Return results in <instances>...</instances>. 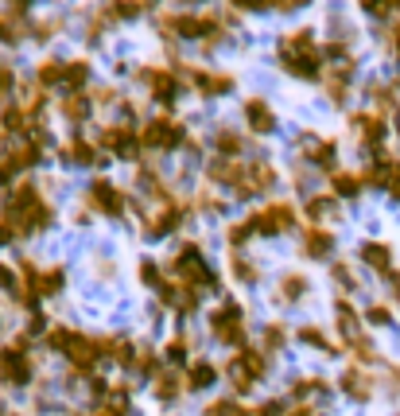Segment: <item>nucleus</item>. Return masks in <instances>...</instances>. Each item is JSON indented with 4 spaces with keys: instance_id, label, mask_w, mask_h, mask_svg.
I'll list each match as a JSON object with an SVG mask.
<instances>
[{
    "instance_id": "1",
    "label": "nucleus",
    "mask_w": 400,
    "mask_h": 416,
    "mask_svg": "<svg viewBox=\"0 0 400 416\" xmlns=\"http://www.w3.org/2000/svg\"><path fill=\"white\" fill-rule=\"evenodd\" d=\"M280 67L295 78H319L323 74V51L315 47L311 27H295L288 39H280Z\"/></svg>"
},
{
    "instance_id": "2",
    "label": "nucleus",
    "mask_w": 400,
    "mask_h": 416,
    "mask_svg": "<svg viewBox=\"0 0 400 416\" xmlns=\"http://www.w3.org/2000/svg\"><path fill=\"white\" fill-rule=\"evenodd\" d=\"M0 382L4 385H27L32 382V339L16 334L0 346Z\"/></svg>"
},
{
    "instance_id": "3",
    "label": "nucleus",
    "mask_w": 400,
    "mask_h": 416,
    "mask_svg": "<svg viewBox=\"0 0 400 416\" xmlns=\"http://www.w3.org/2000/svg\"><path fill=\"white\" fill-rule=\"evenodd\" d=\"M183 144H187L183 125H179V121H171V117H156V121H148V125L140 129V148L175 152V148H183Z\"/></svg>"
},
{
    "instance_id": "4",
    "label": "nucleus",
    "mask_w": 400,
    "mask_h": 416,
    "mask_svg": "<svg viewBox=\"0 0 400 416\" xmlns=\"http://www.w3.org/2000/svg\"><path fill=\"white\" fill-rule=\"evenodd\" d=\"M225 377H229V385H234L237 393H249L253 382H260V377H265V354H260V350H253V346L237 350V358L225 366Z\"/></svg>"
},
{
    "instance_id": "5",
    "label": "nucleus",
    "mask_w": 400,
    "mask_h": 416,
    "mask_svg": "<svg viewBox=\"0 0 400 416\" xmlns=\"http://www.w3.org/2000/svg\"><path fill=\"white\" fill-rule=\"evenodd\" d=\"M245 222H249V230L260 233V238H276V233H288L295 226V207L292 202H272L268 210H257V214H249Z\"/></svg>"
},
{
    "instance_id": "6",
    "label": "nucleus",
    "mask_w": 400,
    "mask_h": 416,
    "mask_svg": "<svg viewBox=\"0 0 400 416\" xmlns=\"http://www.w3.org/2000/svg\"><path fill=\"white\" fill-rule=\"evenodd\" d=\"M214 334L225 342V346L245 350V316H241V304L225 300L222 308L214 311Z\"/></svg>"
},
{
    "instance_id": "7",
    "label": "nucleus",
    "mask_w": 400,
    "mask_h": 416,
    "mask_svg": "<svg viewBox=\"0 0 400 416\" xmlns=\"http://www.w3.org/2000/svg\"><path fill=\"white\" fill-rule=\"evenodd\" d=\"M98 148L113 152V156H121V160H140V136L128 125H105L98 133Z\"/></svg>"
},
{
    "instance_id": "8",
    "label": "nucleus",
    "mask_w": 400,
    "mask_h": 416,
    "mask_svg": "<svg viewBox=\"0 0 400 416\" xmlns=\"http://www.w3.org/2000/svg\"><path fill=\"white\" fill-rule=\"evenodd\" d=\"M90 202L101 210V214L121 218V214H125V207H128V195L121 191L117 183H109V179H93V183H90Z\"/></svg>"
},
{
    "instance_id": "9",
    "label": "nucleus",
    "mask_w": 400,
    "mask_h": 416,
    "mask_svg": "<svg viewBox=\"0 0 400 416\" xmlns=\"http://www.w3.org/2000/svg\"><path fill=\"white\" fill-rule=\"evenodd\" d=\"M140 82H148L152 98L156 101H175L179 98V78L171 70H156V67H144L140 70Z\"/></svg>"
},
{
    "instance_id": "10",
    "label": "nucleus",
    "mask_w": 400,
    "mask_h": 416,
    "mask_svg": "<svg viewBox=\"0 0 400 416\" xmlns=\"http://www.w3.org/2000/svg\"><path fill=\"white\" fill-rule=\"evenodd\" d=\"M191 82L199 93H206V98H222V93H229L237 86L234 74H222V70H191Z\"/></svg>"
},
{
    "instance_id": "11",
    "label": "nucleus",
    "mask_w": 400,
    "mask_h": 416,
    "mask_svg": "<svg viewBox=\"0 0 400 416\" xmlns=\"http://www.w3.org/2000/svg\"><path fill=\"white\" fill-rule=\"evenodd\" d=\"M245 121H249L253 133H272L276 129V113L265 98H249L245 101Z\"/></svg>"
},
{
    "instance_id": "12",
    "label": "nucleus",
    "mask_w": 400,
    "mask_h": 416,
    "mask_svg": "<svg viewBox=\"0 0 400 416\" xmlns=\"http://www.w3.org/2000/svg\"><path fill=\"white\" fill-rule=\"evenodd\" d=\"M183 222V207H164V210H156V214L144 222V230H148V238H164V233H171L175 226Z\"/></svg>"
},
{
    "instance_id": "13",
    "label": "nucleus",
    "mask_w": 400,
    "mask_h": 416,
    "mask_svg": "<svg viewBox=\"0 0 400 416\" xmlns=\"http://www.w3.org/2000/svg\"><path fill=\"white\" fill-rule=\"evenodd\" d=\"M334 156H338V144L334 141H315V136H303V160L319 167H334Z\"/></svg>"
},
{
    "instance_id": "14",
    "label": "nucleus",
    "mask_w": 400,
    "mask_h": 416,
    "mask_svg": "<svg viewBox=\"0 0 400 416\" xmlns=\"http://www.w3.org/2000/svg\"><path fill=\"white\" fill-rule=\"evenodd\" d=\"M342 389L350 393L354 401H369V397H373V374H366V370L350 366L346 374H342Z\"/></svg>"
},
{
    "instance_id": "15",
    "label": "nucleus",
    "mask_w": 400,
    "mask_h": 416,
    "mask_svg": "<svg viewBox=\"0 0 400 416\" xmlns=\"http://www.w3.org/2000/svg\"><path fill=\"white\" fill-rule=\"evenodd\" d=\"M354 133L361 136V144H381L385 141V121L381 117H373V113H361V117H354Z\"/></svg>"
},
{
    "instance_id": "16",
    "label": "nucleus",
    "mask_w": 400,
    "mask_h": 416,
    "mask_svg": "<svg viewBox=\"0 0 400 416\" xmlns=\"http://www.w3.org/2000/svg\"><path fill=\"white\" fill-rule=\"evenodd\" d=\"M361 261L377 273H392V249L385 242H366L361 245Z\"/></svg>"
},
{
    "instance_id": "17",
    "label": "nucleus",
    "mask_w": 400,
    "mask_h": 416,
    "mask_svg": "<svg viewBox=\"0 0 400 416\" xmlns=\"http://www.w3.org/2000/svg\"><path fill=\"white\" fill-rule=\"evenodd\" d=\"M35 78H39L43 90H47V86H67V63H62V58H43Z\"/></svg>"
},
{
    "instance_id": "18",
    "label": "nucleus",
    "mask_w": 400,
    "mask_h": 416,
    "mask_svg": "<svg viewBox=\"0 0 400 416\" xmlns=\"http://www.w3.org/2000/svg\"><path fill=\"white\" fill-rule=\"evenodd\" d=\"M90 93H67V98H62V117H67V121H74V125H82L86 117H90Z\"/></svg>"
},
{
    "instance_id": "19",
    "label": "nucleus",
    "mask_w": 400,
    "mask_h": 416,
    "mask_svg": "<svg viewBox=\"0 0 400 416\" xmlns=\"http://www.w3.org/2000/svg\"><path fill=\"white\" fill-rule=\"evenodd\" d=\"M331 249H334V238L326 230H307L303 233V253H307V257H326Z\"/></svg>"
},
{
    "instance_id": "20",
    "label": "nucleus",
    "mask_w": 400,
    "mask_h": 416,
    "mask_svg": "<svg viewBox=\"0 0 400 416\" xmlns=\"http://www.w3.org/2000/svg\"><path fill=\"white\" fill-rule=\"evenodd\" d=\"M338 331L346 334V342H358V339H366V334H361V323H358V311L350 308V304H338Z\"/></svg>"
},
{
    "instance_id": "21",
    "label": "nucleus",
    "mask_w": 400,
    "mask_h": 416,
    "mask_svg": "<svg viewBox=\"0 0 400 416\" xmlns=\"http://www.w3.org/2000/svg\"><path fill=\"white\" fill-rule=\"evenodd\" d=\"M331 187H334V199H354V195L361 191V175H354V171H334Z\"/></svg>"
},
{
    "instance_id": "22",
    "label": "nucleus",
    "mask_w": 400,
    "mask_h": 416,
    "mask_svg": "<svg viewBox=\"0 0 400 416\" xmlns=\"http://www.w3.org/2000/svg\"><path fill=\"white\" fill-rule=\"evenodd\" d=\"M214 377H218V370L210 366V362H194L191 370H187V389H206V385H214Z\"/></svg>"
},
{
    "instance_id": "23",
    "label": "nucleus",
    "mask_w": 400,
    "mask_h": 416,
    "mask_svg": "<svg viewBox=\"0 0 400 416\" xmlns=\"http://www.w3.org/2000/svg\"><path fill=\"white\" fill-rule=\"evenodd\" d=\"M214 144H218V156H222V160H237V156H241V136L229 133V129H218Z\"/></svg>"
},
{
    "instance_id": "24",
    "label": "nucleus",
    "mask_w": 400,
    "mask_h": 416,
    "mask_svg": "<svg viewBox=\"0 0 400 416\" xmlns=\"http://www.w3.org/2000/svg\"><path fill=\"white\" fill-rule=\"evenodd\" d=\"M74 160V164H93L98 160V144L90 141H74V144H62V160Z\"/></svg>"
},
{
    "instance_id": "25",
    "label": "nucleus",
    "mask_w": 400,
    "mask_h": 416,
    "mask_svg": "<svg viewBox=\"0 0 400 416\" xmlns=\"http://www.w3.org/2000/svg\"><path fill=\"white\" fill-rule=\"evenodd\" d=\"M86 78H90V63H86V58H74V63H67V90H70V93H82Z\"/></svg>"
},
{
    "instance_id": "26",
    "label": "nucleus",
    "mask_w": 400,
    "mask_h": 416,
    "mask_svg": "<svg viewBox=\"0 0 400 416\" xmlns=\"http://www.w3.org/2000/svg\"><path fill=\"white\" fill-rule=\"evenodd\" d=\"M303 292H307V276H300V273H288V276L280 280V296H284L288 304H292V300H300Z\"/></svg>"
},
{
    "instance_id": "27",
    "label": "nucleus",
    "mask_w": 400,
    "mask_h": 416,
    "mask_svg": "<svg viewBox=\"0 0 400 416\" xmlns=\"http://www.w3.org/2000/svg\"><path fill=\"white\" fill-rule=\"evenodd\" d=\"M179 389H183V385H179L175 374H159V377H156V397L164 401V405H171V401L179 397Z\"/></svg>"
},
{
    "instance_id": "28",
    "label": "nucleus",
    "mask_w": 400,
    "mask_h": 416,
    "mask_svg": "<svg viewBox=\"0 0 400 416\" xmlns=\"http://www.w3.org/2000/svg\"><path fill=\"white\" fill-rule=\"evenodd\" d=\"M229 268H234V276H237L241 284H253V280H257V265H249V261H245L241 253H234V261H229Z\"/></svg>"
},
{
    "instance_id": "29",
    "label": "nucleus",
    "mask_w": 400,
    "mask_h": 416,
    "mask_svg": "<svg viewBox=\"0 0 400 416\" xmlns=\"http://www.w3.org/2000/svg\"><path fill=\"white\" fill-rule=\"evenodd\" d=\"M140 276H144V284H148V288H156V292H159V284L167 280V276L159 273V265H156L152 257H144V261H140Z\"/></svg>"
},
{
    "instance_id": "30",
    "label": "nucleus",
    "mask_w": 400,
    "mask_h": 416,
    "mask_svg": "<svg viewBox=\"0 0 400 416\" xmlns=\"http://www.w3.org/2000/svg\"><path fill=\"white\" fill-rule=\"evenodd\" d=\"M0 288H8V292H16L20 300H27V304H32V296H27V292H24V288H20L16 273H12V268H8V265H0Z\"/></svg>"
},
{
    "instance_id": "31",
    "label": "nucleus",
    "mask_w": 400,
    "mask_h": 416,
    "mask_svg": "<svg viewBox=\"0 0 400 416\" xmlns=\"http://www.w3.org/2000/svg\"><path fill=\"white\" fill-rule=\"evenodd\" d=\"M249 222H237V226H229V230H225V238H229V245H234V249H241L245 242H249Z\"/></svg>"
},
{
    "instance_id": "32",
    "label": "nucleus",
    "mask_w": 400,
    "mask_h": 416,
    "mask_svg": "<svg viewBox=\"0 0 400 416\" xmlns=\"http://www.w3.org/2000/svg\"><path fill=\"white\" fill-rule=\"evenodd\" d=\"M307 214L319 218V214H334V199H326V195H319V199L307 202Z\"/></svg>"
},
{
    "instance_id": "33",
    "label": "nucleus",
    "mask_w": 400,
    "mask_h": 416,
    "mask_svg": "<svg viewBox=\"0 0 400 416\" xmlns=\"http://www.w3.org/2000/svg\"><path fill=\"white\" fill-rule=\"evenodd\" d=\"M284 339H288V331H284L280 323H272V327L265 331V346H268V350H280V346H284Z\"/></svg>"
},
{
    "instance_id": "34",
    "label": "nucleus",
    "mask_w": 400,
    "mask_h": 416,
    "mask_svg": "<svg viewBox=\"0 0 400 416\" xmlns=\"http://www.w3.org/2000/svg\"><path fill=\"white\" fill-rule=\"evenodd\" d=\"M331 276L342 284V288H354V284H358V280H354V273H350L346 265H342V261H334V265H331Z\"/></svg>"
},
{
    "instance_id": "35",
    "label": "nucleus",
    "mask_w": 400,
    "mask_h": 416,
    "mask_svg": "<svg viewBox=\"0 0 400 416\" xmlns=\"http://www.w3.org/2000/svg\"><path fill=\"white\" fill-rule=\"evenodd\" d=\"M300 339H303V342H311V346H323V350H331V342H326V334L319 331V327H303V331H300Z\"/></svg>"
},
{
    "instance_id": "36",
    "label": "nucleus",
    "mask_w": 400,
    "mask_h": 416,
    "mask_svg": "<svg viewBox=\"0 0 400 416\" xmlns=\"http://www.w3.org/2000/svg\"><path fill=\"white\" fill-rule=\"evenodd\" d=\"M140 4H117V8H109V16L113 20H133V16H140Z\"/></svg>"
},
{
    "instance_id": "37",
    "label": "nucleus",
    "mask_w": 400,
    "mask_h": 416,
    "mask_svg": "<svg viewBox=\"0 0 400 416\" xmlns=\"http://www.w3.org/2000/svg\"><path fill=\"white\" fill-rule=\"evenodd\" d=\"M167 358H171V362H187V342L183 339H171V342H167Z\"/></svg>"
},
{
    "instance_id": "38",
    "label": "nucleus",
    "mask_w": 400,
    "mask_h": 416,
    "mask_svg": "<svg viewBox=\"0 0 400 416\" xmlns=\"http://www.w3.org/2000/svg\"><path fill=\"white\" fill-rule=\"evenodd\" d=\"M366 319H369V323H389V308H385V304H373V308H369L366 311Z\"/></svg>"
},
{
    "instance_id": "39",
    "label": "nucleus",
    "mask_w": 400,
    "mask_h": 416,
    "mask_svg": "<svg viewBox=\"0 0 400 416\" xmlns=\"http://www.w3.org/2000/svg\"><path fill=\"white\" fill-rule=\"evenodd\" d=\"M12 86H16V74H12V67L0 63V93H12Z\"/></svg>"
},
{
    "instance_id": "40",
    "label": "nucleus",
    "mask_w": 400,
    "mask_h": 416,
    "mask_svg": "<svg viewBox=\"0 0 400 416\" xmlns=\"http://www.w3.org/2000/svg\"><path fill=\"white\" fill-rule=\"evenodd\" d=\"M280 412H284L280 401H265L260 408H253V416H280Z\"/></svg>"
},
{
    "instance_id": "41",
    "label": "nucleus",
    "mask_w": 400,
    "mask_h": 416,
    "mask_svg": "<svg viewBox=\"0 0 400 416\" xmlns=\"http://www.w3.org/2000/svg\"><path fill=\"white\" fill-rule=\"evenodd\" d=\"M12 242H20V233L12 230V226L4 222V218H0V245H12Z\"/></svg>"
},
{
    "instance_id": "42",
    "label": "nucleus",
    "mask_w": 400,
    "mask_h": 416,
    "mask_svg": "<svg viewBox=\"0 0 400 416\" xmlns=\"http://www.w3.org/2000/svg\"><path fill=\"white\" fill-rule=\"evenodd\" d=\"M389 195L400 199V160H396V167H392V175H389Z\"/></svg>"
},
{
    "instance_id": "43",
    "label": "nucleus",
    "mask_w": 400,
    "mask_h": 416,
    "mask_svg": "<svg viewBox=\"0 0 400 416\" xmlns=\"http://www.w3.org/2000/svg\"><path fill=\"white\" fill-rule=\"evenodd\" d=\"M0 39H4V43H16V27H12L4 16H0Z\"/></svg>"
},
{
    "instance_id": "44",
    "label": "nucleus",
    "mask_w": 400,
    "mask_h": 416,
    "mask_svg": "<svg viewBox=\"0 0 400 416\" xmlns=\"http://www.w3.org/2000/svg\"><path fill=\"white\" fill-rule=\"evenodd\" d=\"M284 416H315V408H311V405H295L292 412H284Z\"/></svg>"
}]
</instances>
